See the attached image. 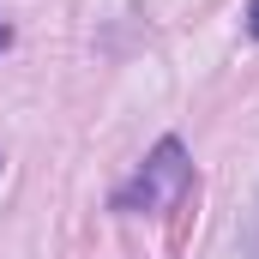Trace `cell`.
Wrapping results in <instances>:
<instances>
[{"label": "cell", "mask_w": 259, "mask_h": 259, "mask_svg": "<svg viewBox=\"0 0 259 259\" xmlns=\"http://www.w3.org/2000/svg\"><path fill=\"white\" fill-rule=\"evenodd\" d=\"M193 193V163H187V151H181V139H163L157 151H151V163L133 175V187H121V211H169V205H181V199Z\"/></svg>", "instance_id": "1"}, {"label": "cell", "mask_w": 259, "mask_h": 259, "mask_svg": "<svg viewBox=\"0 0 259 259\" xmlns=\"http://www.w3.org/2000/svg\"><path fill=\"white\" fill-rule=\"evenodd\" d=\"M247 30L259 36V0H247Z\"/></svg>", "instance_id": "2"}, {"label": "cell", "mask_w": 259, "mask_h": 259, "mask_svg": "<svg viewBox=\"0 0 259 259\" xmlns=\"http://www.w3.org/2000/svg\"><path fill=\"white\" fill-rule=\"evenodd\" d=\"M6 42H12V30H6V24H0V49H6Z\"/></svg>", "instance_id": "3"}]
</instances>
